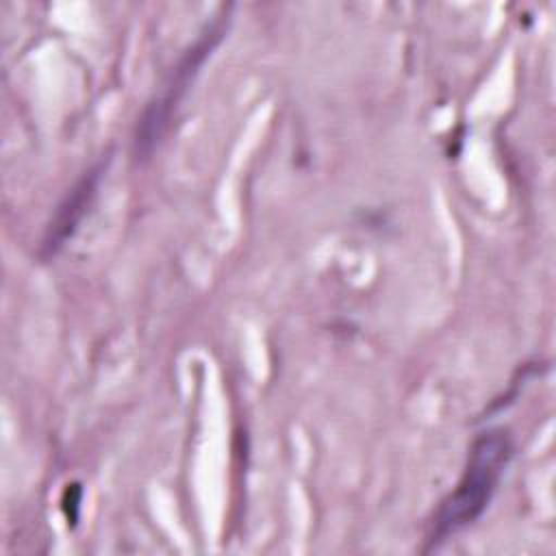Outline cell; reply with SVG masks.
Segmentation results:
<instances>
[{
	"label": "cell",
	"mask_w": 556,
	"mask_h": 556,
	"mask_svg": "<svg viewBox=\"0 0 556 556\" xmlns=\"http://www.w3.org/2000/svg\"><path fill=\"white\" fill-rule=\"evenodd\" d=\"M510 456L513 441L508 430L504 428L484 430L473 439L465 471L456 489L441 502L432 519L428 545L424 552L439 547L443 541H447L452 534L473 523L482 515L497 489L500 476L504 473Z\"/></svg>",
	"instance_id": "6da1fadb"
},
{
	"label": "cell",
	"mask_w": 556,
	"mask_h": 556,
	"mask_svg": "<svg viewBox=\"0 0 556 556\" xmlns=\"http://www.w3.org/2000/svg\"><path fill=\"white\" fill-rule=\"evenodd\" d=\"M230 9H232L230 4L222 7L219 13L213 15V20L204 26V30L195 37V41L180 54V59L172 67L167 80L163 83V89L143 109L141 117L137 119L135 135H132V152L139 161L148 159L152 154V150L159 146L178 102L182 100L189 85L198 76L202 63L211 56L215 46L226 35L228 22H230Z\"/></svg>",
	"instance_id": "7a4b0ae2"
},
{
	"label": "cell",
	"mask_w": 556,
	"mask_h": 556,
	"mask_svg": "<svg viewBox=\"0 0 556 556\" xmlns=\"http://www.w3.org/2000/svg\"><path fill=\"white\" fill-rule=\"evenodd\" d=\"M104 167H106V161H98L67 189V193L56 204V211L46 226V232L39 245V258L43 261L52 258L65 245V241L76 232L78 224L83 222V217L87 215L96 198V189L104 174Z\"/></svg>",
	"instance_id": "3957f363"
},
{
	"label": "cell",
	"mask_w": 556,
	"mask_h": 556,
	"mask_svg": "<svg viewBox=\"0 0 556 556\" xmlns=\"http://www.w3.org/2000/svg\"><path fill=\"white\" fill-rule=\"evenodd\" d=\"M80 500H83V489L78 482H72L65 486L63 491V510L67 517V523H76L78 519V510H80Z\"/></svg>",
	"instance_id": "277c9868"
}]
</instances>
